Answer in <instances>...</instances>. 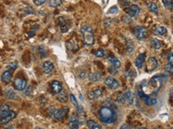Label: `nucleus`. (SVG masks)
Wrapping results in <instances>:
<instances>
[{"label": "nucleus", "instance_id": "obj_42", "mask_svg": "<svg viewBox=\"0 0 173 129\" xmlns=\"http://www.w3.org/2000/svg\"><path fill=\"white\" fill-rule=\"evenodd\" d=\"M109 70H110V73H112L113 74H117V69H116V68L113 67V66L112 65V67L109 68Z\"/></svg>", "mask_w": 173, "mask_h": 129}, {"label": "nucleus", "instance_id": "obj_10", "mask_svg": "<svg viewBox=\"0 0 173 129\" xmlns=\"http://www.w3.org/2000/svg\"><path fill=\"white\" fill-rule=\"evenodd\" d=\"M59 26H60V29L63 34L66 33L70 29V24L68 23V21L65 20L63 17H60L58 18Z\"/></svg>", "mask_w": 173, "mask_h": 129}, {"label": "nucleus", "instance_id": "obj_8", "mask_svg": "<svg viewBox=\"0 0 173 129\" xmlns=\"http://www.w3.org/2000/svg\"><path fill=\"white\" fill-rule=\"evenodd\" d=\"M15 88L18 91H23L27 86V81L22 78H16L14 81Z\"/></svg>", "mask_w": 173, "mask_h": 129}, {"label": "nucleus", "instance_id": "obj_20", "mask_svg": "<svg viewBox=\"0 0 173 129\" xmlns=\"http://www.w3.org/2000/svg\"><path fill=\"white\" fill-rule=\"evenodd\" d=\"M144 60H145V53H141L138 56V57L136 58L135 62L136 66L139 69H141L142 67V65L144 64Z\"/></svg>", "mask_w": 173, "mask_h": 129}, {"label": "nucleus", "instance_id": "obj_16", "mask_svg": "<svg viewBox=\"0 0 173 129\" xmlns=\"http://www.w3.org/2000/svg\"><path fill=\"white\" fill-rule=\"evenodd\" d=\"M5 95H6V98L11 99V100H17L18 98V94L16 93L12 88H7L5 92Z\"/></svg>", "mask_w": 173, "mask_h": 129}, {"label": "nucleus", "instance_id": "obj_41", "mask_svg": "<svg viewBox=\"0 0 173 129\" xmlns=\"http://www.w3.org/2000/svg\"><path fill=\"white\" fill-rule=\"evenodd\" d=\"M120 129H135L134 127L131 126L129 124H123L122 126L120 127Z\"/></svg>", "mask_w": 173, "mask_h": 129}, {"label": "nucleus", "instance_id": "obj_43", "mask_svg": "<svg viewBox=\"0 0 173 129\" xmlns=\"http://www.w3.org/2000/svg\"><path fill=\"white\" fill-rule=\"evenodd\" d=\"M172 53H170V55L168 56V58H167V60H168V62H169V64H173V58H172Z\"/></svg>", "mask_w": 173, "mask_h": 129}, {"label": "nucleus", "instance_id": "obj_47", "mask_svg": "<svg viewBox=\"0 0 173 129\" xmlns=\"http://www.w3.org/2000/svg\"><path fill=\"white\" fill-rule=\"evenodd\" d=\"M140 129H146V128H141Z\"/></svg>", "mask_w": 173, "mask_h": 129}, {"label": "nucleus", "instance_id": "obj_38", "mask_svg": "<svg viewBox=\"0 0 173 129\" xmlns=\"http://www.w3.org/2000/svg\"><path fill=\"white\" fill-rule=\"evenodd\" d=\"M46 0H34V3L37 6H41V5L46 3Z\"/></svg>", "mask_w": 173, "mask_h": 129}, {"label": "nucleus", "instance_id": "obj_32", "mask_svg": "<svg viewBox=\"0 0 173 129\" xmlns=\"http://www.w3.org/2000/svg\"><path fill=\"white\" fill-rule=\"evenodd\" d=\"M95 55L97 56V57H102L105 55V51L104 50H98L95 52Z\"/></svg>", "mask_w": 173, "mask_h": 129}, {"label": "nucleus", "instance_id": "obj_9", "mask_svg": "<svg viewBox=\"0 0 173 129\" xmlns=\"http://www.w3.org/2000/svg\"><path fill=\"white\" fill-rule=\"evenodd\" d=\"M139 96H140V97L143 100V101L145 103V104H147V105H153V104H155V103L157 102L156 99L148 97V96H147L143 93H139Z\"/></svg>", "mask_w": 173, "mask_h": 129}, {"label": "nucleus", "instance_id": "obj_11", "mask_svg": "<svg viewBox=\"0 0 173 129\" xmlns=\"http://www.w3.org/2000/svg\"><path fill=\"white\" fill-rule=\"evenodd\" d=\"M15 116H16V113H15V111L10 110L9 113L6 115L5 117L0 119V124L1 125H5L7 123H9L11 120H12L15 117Z\"/></svg>", "mask_w": 173, "mask_h": 129}, {"label": "nucleus", "instance_id": "obj_19", "mask_svg": "<svg viewBox=\"0 0 173 129\" xmlns=\"http://www.w3.org/2000/svg\"><path fill=\"white\" fill-rule=\"evenodd\" d=\"M70 129H79L80 123L77 120L76 116H72L70 118Z\"/></svg>", "mask_w": 173, "mask_h": 129}, {"label": "nucleus", "instance_id": "obj_26", "mask_svg": "<svg viewBox=\"0 0 173 129\" xmlns=\"http://www.w3.org/2000/svg\"><path fill=\"white\" fill-rule=\"evenodd\" d=\"M151 42H152V45H153V47L155 48V50H160L161 48V42L159 41L158 39L153 38Z\"/></svg>", "mask_w": 173, "mask_h": 129}, {"label": "nucleus", "instance_id": "obj_17", "mask_svg": "<svg viewBox=\"0 0 173 129\" xmlns=\"http://www.w3.org/2000/svg\"><path fill=\"white\" fill-rule=\"evenodd\" d=\"M10 107L6 104H3L0 106V119L5 117L6 115L9 113Z\"/></svg>", "mask_w": 173, "mask_h": 129}, {"label": "nucleus", "instance_id": "obj_3", "mask_svg": "<svg viewBox=\"0 0 173 129\" xmlns=\"http://www.w3.org/2000/svg\"><path fill=\"white\" fill-rule=\"evenodd\" d=\"M81 32L83 36V41L85 46H91L94 42V30L89 26H82Z\"/></svg>", "mask_w": 173, "mask_h": 129}, {"label": "nucleus", "instance_id": "obj_12", "mask_svg": "<svg viewBox=\"0 0 173 129\" xmlns=\"http://www.w3.org/2000/svg\"><path fill=\"white\" fill-rule=\"evenodd\" d=\"M53 69H54V66L52 62H49V61H46L45 62L42 64V69L44 71L45 74H50L53 72Z\"/></svg>", "mask_w": 173, "mask_h": 129}, {"label": "nucleus", "instance_id": "obj_1", "mask_svg": "<svg viewBox=\"0 0 173 129\" xmlns=\"http://www.w3.org/2000/svg\"><path fill=\"white\" fill-rule=\"evenodd\" d=\"M161 81L158 76H154L148 81L147 83H143L142 85V91L143 93L148 96L152 95L158 91L161 87Z\"/></svg>", "mask_w": 173, "mask_h": 129}, {"label": "nucleus", "instance_id": "obj_15", "mask_svg": "<svg viewBox=\"0 0 173 129\" xmlns=\"http://www.w3.org/2000/svg\"><path fill=\"white\" fill-rule=\"evenodd\" d=\"M12 79V74L10 72V71H5L3 74H2V76H1V80H2V81H3L4 84H9L11 82V81Z\"/></svg>", "mask_w": 173, "mask_h": 129}, {"label": "nucleus", "instance_id": "obj_48", "mask_svg": "<svg viewBox=\"0 0 173 129\" xmlns=\"http://www.w3.org/2000/svg\"><path fill=\"white\" fill-rule=\"evenodd\" d=\"M153 129H161V128H153Z\"/></svg>", "mask_w": 173, "mask_h": 129}, {"label": "nucleus", "instance_id": "obj_29", "mask_svg": "<svg viewBox=\"0 0 173 129\" xmlns=\"http://www.w3.org/2000/svg\"><path fill=\"white\" fill-rule=\"evenodd\" d=\"M115 80L116 79H114L113 77H112V76H109V77H107V78L105 79V85L109 88V87H110V85H111L114 82Z\"/></svg>", "mask_w": 173, "mask_h": 129}, {"label": "nucleus", "instance_id": "obj_50", "mask_svg": "<svg viewBox=\"0 0 173 129\" xmlns=\"http://www.w3.org/2000/svg\"><path fill=\"white\" fill-rule=\"evenodd\" d=\"M171 129H173V128H171Z\"/></svg>", "mask_w": 173, "mask_h": 129}, {"label": "nucleus", "instance_id": "obj_33", "mask_svg": "<svg viewBox=\"0 0 173 129\" xmlns=\"http://www.w3.org/2000/svg\"><path fill=\"white\" fill-rule=\"evenodd\" d=\"M164 70L166 71L167 73H169V74H172L173 71V68H172V64H167L164 66Z\"/></svg>", "mask_w": 173, "mask_h": 129}, {"label": "nucleus", "instance_id": "obj_35", "mask_svg": "<svg viewBox=\"0 0 173 129\" xmlns=\"http://www.w3.org/2000/svg\"><path fill=\"white\" fill-rule=\"evenodd\" d=\"M117 101L120 104H124V103L125 102V98L124 97V94L123 93H120L117 96Z\"/></svg>", "mask_w": 173, "mask_h": 129}, {"label": "nucleus", "instance_id": "obj_13", "mask_svg": "<svg viewBox=\"0 0 173 129\" xmlns=\"http://www.w3.org/2000/svg\"><path fill=\"white\" fill-rule=\"evenodd\" d=\"M102 95V90L101 88H97L94 91L89 92L88 93V97L89 100H96L99 98Z\"/></svg>", "mask_w": 173, "mask_h": 129}, {"label": "nucleus", "instance_id": "obj_5", "mask_svg": "<svg viewBox=\"0 0 173 129\" xmlns=\"http://www.w3.org/2000/svg\"><path fill=\"white\" fill-rule=\"evenodd\" d=\"M124 12L126 13L127 15H129V17H135L139 14L140 8H139V6L137 5L132 4V5H130L129 7L124 8Z\"/></svg>", "mask_w": 173, "mask_h": 129}, {"label": "nucleus", "instance_id": "obj_2", "mask_svg": "<svg viewBox=\"0 0 173 129\" xmlns=\"http://www.w3.org/2000/svg\"><path fill=\"white\" fill-rule=\"evenodd\" d=\"M99 116L102 122L105 123H113L117 119L116 111L109 107H101L99 110Z\"/></svg>", "mask_w": 173, "mask_h": 129}, {"label": "nucleus", "instance_id": "obj_45", "mask_svg": "<svg viewBox=\"0 0 173 129\" xmlns=\"http://www.w3.org/2000/svg\"><path fill=\"white\" fill-rule=\"evenodd\" d=\"M5 129H15V128H13L12 126H10V127H7V128H6Z\"/></svg>", "mask_w": 173, "mask_h": 129}, {"label": "nucleus", "instance_id": "obj_44", "mask_svg": "<svg viewBox=\"0 0 173 129\" xmlns=\"http://www.w3.org/2000/svg\"><path fill=\"white\" fill-rule=\"evenodd\" d=\"M29 34L30 37H33V36L34 35V32H29V34Z\"/></svg>", "mask_w": 173, "mask_h": 129}, {"label": "nucleus", "instance_id": "obj_30", "mask_svg": "<svg viewBox=\"0 0 173 129\" xmlns=\"http://www.w3.org/2000/svg\"><path fill=\"white\" fill-rule=\"evenodd\" d=\"M162 3L167 8H172V1L173 0H161Z\"/></svg>", "mask_w": 173, "mask_h": 129}, {"label": "nucleus", "instance_id": "obj_40", "mask_svg": "<svg viewBox=\"0 0 173 129\" xmlns=\"http://www.w3.org/2000/svg\"><path fill=\"white\" fill-rule=\"evenodd\" d=\"M33 91V88H32V86H28L27 88V89H26V92H25V94L27 95V96H28V95H30V94Z\"/></svg>", "mask_w": 173, "mask_h": 129}, {"label": "nucleus", "instance_id": "obj_25", "mask_svg": "<svg viewBox=\"0 0 173 129\" xmlns=\"http://www.w3.org/2000/svg\"><path fill=\"white\" fill-rule=\"evenodd\" d=\"M124 97L125 98V100H127L129 102V104H132V96L131 92L129 90H127L124 93Z\"/></svg>", "mask_w": 173, "mask_h": 129}, {"label": "nucleus", "instance_id": "obj_36", "mask_svg": "<svg viewBox=\"0 0 173 129\" xmlns=\"http://www.w3.org/2000/svg\"><path fill=\"white\" fill-rule=\"evenodd\" d=\"M118 87H119V82H118L117 80H115L114 82L113 83V84L110 85L109 88H110V89H112V90H115V89L118 88Z\"/></svg>", "mask_w": 173, "mask_h": 129}, {"label": "nucleus", "instance_id": "obj_24", "mask_svg": "<svg viewBox=\"0 0 173 129\" xmlns=\"http://www.w3.org/2000/svg\"><path fill=\"white\" fill-rule=\"evenodd\" d=\"M101 74H99V73H94V74H90L89 78L92 81H97L101 79Z\"/></svg>", "mask_w": 173, "mask_h": 129}, {"label": "nucleus", "instance_id": "obj_37", "mask_svg": "<svg viewBox=\"0 0 173 129\" xmlns=\"http://www.w3.org/2000/svg\"><path fill=\"white\" fill-rule=\"evenodd\" d=\"M70 100H71V102H72V104H73L74 106H77V100H76V98H75V97H74V95H73V94H70Z\"/></svg>", "mask_w": 173, "mask_h": 129}, {"label": "nucleus", "instance_id": "obj_49", "mask_svg": "<svg viewBox=\"0 0 173 129\" xmlns=\"http://www.w3.org/2000/svg\"><path fill=\"white\" fill-rule=\"evenodd\" d=\"M133 1H137V0H133Z\"/></svg>", "mask_w": 173, "mask_h": 129}, {"label": "nucleus", "instance_id": "obj_46", "mask_svg": "<svg viewBox=\"0 0 173 129\" xmlns=\"http://www.w3.org/2000/svg\"><path fill=\"white\" fill-rule=\"evenodd\" d=\"M35 129H42V128H36Z\"/></svg>", "mask_w": 173, "mask_h": 129}, {"label": "nucleus", "instance_id": "obj_31", "mask_svg": "<svg viewBox=\"0 0 173 129\" xmlns=\"http://www.w3.org/2000/svg\"><path fill=\"white\" fill-rule=\"evenodd\" d=\"M118 13V8L117 6H112L111 8L109 10V11H108V14H111V15H116V14H117Z\"/></svg>", "mask_w": 173, "mask_h": 129}, {"label": "nucleus", "instance_id": "obj_39", "mask_svg": "<svg viewBox=\"0 0 173 129\" xmlns=\"http://www.w3.org/2000/svg\"><path fill=\"white\" fill-rule=\"evenodd\" d=\"M8 67L11 68V69H12L13 70H15V69L18 68V64H17V63H16V62H11V63H10L9 64Z\"/></svg>", "mask_w": 173, "mask_h": 129}, {"label": "nucleus", "instance_id": "obj_4", "mask_svg": "<svg viewBox=\"0 0 173 129\" xmlns=\"http://www.w3.org/2000/svg\"><path fill=\"white\" fill-rule=\"evenodd\" d=\"M134 34L137 39L143 41L146 39L148 36V30L143 27H136L134 28Z\"/></svg>", "mask_w": 173, "mask_h": 129}, {"label": "nucleus", "instance_id": "obj_23", "mask_svg": "<svg viewBox=\"0 0 173 129\" xmlns=\"http://www.w3.org/2000/svg\"><path fill=\"white\" fill-rule=\"evenodd\" d=\"M62 4V0H50V1H49V6H50V7H53V8L60 6Z\"/></svg>", "mask_w": 173, "mask_h": 129}, {"label": "nucleus", "instance_id": "obj_7", "mask_svg": "<svg viewBox=\"0 0 173 129\" xmlns=\"http://www.w3.org/2000/svg\"><path fill=\"white\" fill-rule=\"evenodd\" d=\"M68 108L65 107L62 109H54V111L53 112V116L57 119L58 120H63L65 116L68 113Z\"/></svg>", "mask_w": 173, "mask_h": 129}, {"label": "nucleus", "instance_id": "obj_14", "mask_svg": "<svg viewBox=\"0 0 173 129\" xmlns=\"http://www.w3.org/2000/svg\"><path fill=\"white\" fill-rule=\"evenodd\" d=\"M51 89H52V91L54 93H60L62 92V86L61 82H59L58 81H53V82L51 83Z\"/></svg>", "mask_w": 173, "mask_h": 129}, {"label": "nucleus", "instance_id": "obj_28", "mask_svg": "<svg viewBox=\"0 0 173 129\" xmlns=\"http://www.w3.org/2000/svg\"><path fill=\"white\" fill-rule=\"evenodd\" d=\"M58 100L62 103L66 102V100H67V97H66L65 93H63V92H62V93L61 92V93L59 94L58 96Z\"/></svg>", "mask_w": 173, "mask_h": 129}, {"label": "nucleus", "instance_id": "obj_21", "mask_svg": "<svg viewBox=\"0 0 173 129\" xmlns=\"http://www.w3.org/2000/svg\"><path fill=\"white\" fill-rule=\"evenodd\" d=\"M109 62L111 63L112 65L115 67L116 69H119L121 66V64H120V62L118 60V58H117L114 56H112V57H109Z\"/></svg>", "mask_w": 173, "mask_h": 129}, {"label": "nucleus", "instance_id": "obj_18", "mask_svg": "<svg viewBox=\"0 0 173 129\" xmlns=\"http://www.w3.org/2000/svg\"><path fill=\"white\" fill-rule=\"evenodd\" d=\"M167 29L164 27H155L153 29V33L155 35L157 36H163L167 34Z\"/></svg>", "mask_w": 173, "mask_h": 129}, {"label": "nucleus", "instance_id": "obj_27", "mask_svg": "<svg viewBox=\"0 0 173 129\" xmlns=\"http://www.w3.org/2000/svg\"><path fill=\"white\" fill-rule=\"evenodd\" d=\"M148 7L149 8V10L152 12L156 13V12L158 11V7L156 6V4H155L154 3H148Z\"/></svg>", "mask_w": 173, "mask_h": 129}, {"label": "nucleus", "instance_id": "obj_22", "mask_svg": "<svg viewBox=\"0 0 173 129\" xmlns=\"http://www.w3.org/2000/svg\"><path fill=\"white\" fill-rule=\"evenodd\" d=\"M87 127L89 129H101V127L99 123H97V122H95L94 120H89L87 121Z\"/></svg>", "mask_w": 173, "mask_h": 129}, {"label": "nucleus", "instance_id": "obj_34", "mask_svg": "<svg viewBox=\"0 0 173 129\" xmlns=\"http://www.w3.org/2000/svg\"><path fill=\"white\" fill-rule=\"evenodd\" d=\"M128 47H127V50L129 53H132V51L133 50V43L132 41L128 40V44H127Z\"/></svg>", "mask_w": 173, "mask_h": 129}, {"label": "nucleus", "instance_id": "obj_6", "mask_svg": "<svg viewBox=\"0 0 173 129\" xmlns=\"http://www.w3.org/2000/svg\"><path fill=\"white\" fill-rule=\"evenodd\" d=\"M158 66V62L155 57H151L147 60L146 62V70L148 72H152L154 71Z\"/></svg>", "mask_w": 173, "mask_h": 129}]
</instances>
